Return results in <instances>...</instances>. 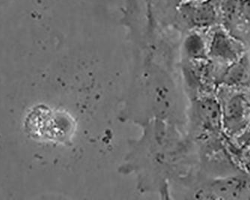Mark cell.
Instances as JSON below:
<instances>
[{
	"mask_svg": "<svg viewBox=\"0 0 250 200\" xmlns=\"http://www.w3.org/2000/svg\"><path fill=\"white\" fill-rule=\"evenodd\" d=\"M210 53L213 57L222 61L236 62L241 54V48L232 36L221 29L213 34Z\"/></svg>",
	"mask_w": 250,
	"mask_h": 200,
	"instance_id": "cell-4",
	"label": "cell"
},
{
	"mask_svg": "<svg viewBox=\"0 0 250 200\" xmlns=\"http://www.w3.org/2000/svg\"><path fill=\"white\" fill-rule=\"evenodd\" d=\"M221 110L222 128L229 134H238L250 125V103L242 94L230 96Z\"/></svg>",
	"mask_w": 250,
	"mask_h": 200,
	"instance_id": "cell-1",
	"label": "cell"
},
{
	"mask_svg": "<svg viewBox=\"0 0 250 200\" xmlns=\"http://www.w3.org/2000/svg\"><path fill=\"white\" fill-rule=\"evenodd\" d=\"M9 1L10 0H0V11H1L2 8L5 7V5H7V3H8Z\"/></svg>",
	"mask_w": 250,
	"mask_h": 200,
	"instance_id": "cell-5",
	"label": "cell"
},
{
	"mask_svg": "<svg viewBox=\"0 0 250 200\" xmlns=\"http://www.w3.org/2000/svg\"><path fill=\"white\" fill-rule=\"evenodd\" d=\"M211 195L221 200L250 199V181L237 177L222 178L213 183Z\"/></svg>",
	"mask_w": 250,
	"mask_h": 200,
	"instance_id": "cell-3",
	"label": "cell"
},
{
	"mask_svg": "<svg viewBox=\"0 0 250 200\" xmlns=\"http://www.w3.org/2000/svg\"><path fill=\"white\" fill-rule=\"evenodd\" d=\"M219 7L226 30L250 28V0H220Z\"/></svg>",
	"mask_w": 250,
	"mask_h": 200,
	"instance_id": "cell-2",
	"label": "cell"
},
{
	"mask_svg": "<svg viewBox=\"0 0 250 200\" xmlns=\"http://www.w3.org/2000/svg\"></svg>",
	"mask_w": 250,
	"mask_h": 200,
	"instance_id": "cell-6",
	"label": "cell"
}]
</instances>
